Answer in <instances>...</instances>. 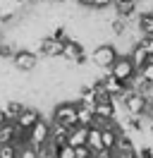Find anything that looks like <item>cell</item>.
Listing matches in <instances>:
<instances>
[{
  "instance_id": "3957f363",
  "label": "cell",
  "mask_w": 153,
  "mask_h": 158,
  "mask_svg": "<svg viewBox=\"0 0 153 158\" xmlns=\"http://www.w3.org/2000/svg\"><path fill=\"white\" fill-rule=\"evenodd\" d=\"M117 55H120V50H117V46H115V43H98V46L91 50L89 60L93 62V67L105 69V72H108V67L115 62V58H117Z\"/></svg>"
},
{
  "instance_id": "d4e9b609",
  "label": "cell",
  "mask_w": 153,
  "mask_h": 158,
  "mask_svg": "<svg viewBox=\"0 0 153 158\" xmlns=\"http://www.w3.org/2000/svg\"><path fill=\"white\" fill-rule=\"evenodd\" d=\"M136 158H153V144H143L136 148Z\"/></svg>"
},
{
  "instance_id": "7a4b0ae2",
  "label": "cell",
  "mask_w": 153,
  "mask_h": 158,
  "mask_svg": "<svg viewBox=\"0 0 153 158\" xmlns=\"http://www.w3.org/2000/svg\"><path fill=\"white\" fill-rule=\"evenodd\" d=\"M50 120L67 129L76 127V101H60V103H55L53 113H50Z\"/></svg>"
},
{
  "instance_id": "d6986e66",
  "label": "cell",
  "mask_w": 153,
  "mask_h": 158,
  "mask_svg": "<svg viewBox=\"0 0 153 158\" xmlns=\"http://www.w3.org/2000/svg\"><path fill=\"white\" fill-rule=\"evenodd\" d=\"M14 53H17V46L12 41H0V60L2 62H10Z\"/></svg>"
},
{
  "instance_id": "8992f818",
  "label": "cell",
  "mask_w": 153,
  "mask_h": 158,
  "mask_svg": "<svg viewBox=\"0 0 153 158\" xmlns=\"http://www.w3.org/2000/svg\"><path fill=\"white\" fill-rule=\"evenodd\" d=\"M48 139H50V120L43 115V118L27 132V144L36 148V146H41V144H48Z\"/></svg>"
},
{
  "instance_id": "4dcf8cb0",
  "label": "cell",
  "mask_w": 153,
  "mask_h": 158,
  "mask_svg": "<svg viewBox=\"0 0 153 158\" xmlns=\"http://www.w3.org/2000/svg\"><path fill=\"white\" fill-rule=\"evenodd\" d=\"M10 2H12V5H14V7H22V5H24V2H27V0H10Z\"/></svg>"
},
{
  "instance_id": "603a6c76",
  "label": "cell",
  "mask_w": 153,
  "mask_h": 158,
  "mask_svg": "<svg viewBox=\"0 0 153 158\" xmlns=\"http://www.w3.org/2000/svg\"><path fill=\"white\" fill-rule=\"evenodd\" d=\"M55 158H74V146H69V144L60 146L55 151Z\"/></svg>"
},
{
  "instance_id": "277c9868",
  "label": "cell",
  "mask_w": 153,
  "mask_h": 158,
  "mask_svg": "<svg viewBox=\"0 0 153 158\" xmlns=\"http://www.w3.org/2000/svg\"><path fill=\"white\" fill-rule=\"evenodd\" d=\"M108 74L115 77V79H120V81H124V84L129 86V81L136 77V67H134V62L129 60V55H117L115 62L108 67Z\"/></svg>"
},
{
  "instance_id": "44dd1931",
  "label": "cell",
  "mask_w": 153,
  "mask_h": 158,
  "mask_svg": "<svg viewBox=\"0 0 153 158\" xmlns=\"http://www.w3.org/2000/svg\"><path fill=\"white\" fill-rule=\"evenodd\" d=\"M17 151L19 146H14V144H2L0 146V158H17Z\"/></svg>"
},
{
  "instance_id": "8fae6325",
  "label": "cell",
  "mask_w": 153,
  "mask_h": 158,
  "mask_svg": "<svg viewBox=\"0 0 153 158\" xmlns=\"http://www.w3.org/2000/svg\"><path fill=\"white\" fill-rule=\"evenodd\" d=\"M67 137H69V129L67 127H62V125H55L53 120H50V144L55 148H60V146H65L67 144Z\"/></svg>"
},
{
  "instance_id": "52a82bcc",
  "label": "cell",
  "mask_w": 153,
  "mask_h": 158,
  "mask_svg": "<svg viewBox=\"0 0 153 158\" xmlns=\"http://www.w3.org/2000/svg\"><path fill=\"white\" fill-rule=\"evenodd\" d=\"M41 118H43V110H41V108H36V106H27V108L22 110V113H19V115L12 120V122H14L19 129L29 132V129L34 127V125H36Z\"/></svg>"
},
{
  "instance_id": "7402d4cb",
  "label": "cell",
  "mask_w": 153,
  "mask_h": 158,
  "mask_svg": "<svg viewBox=\"0 0 153 158\" xmlns=\"http://www.w3.org/2000/svg\"><path fill=\"white\" fill-rule=\"evenodd\" d=\"M17 158H38V156H36V148H34V146L24 144V146H19V151H17Z\"/></svg>"
},
{
  "instance_id": "f546056e",
  "label": "cell",
  "mask_w": 153,
  "mask_h": 158,
  "mask_svg": "<svg viewBox=\"0 0 153 158\" xmlns=\"http://www.w3.org/2000/svg\"><path fill=\"white\" fill-rule=\"evenodd\" d=\"M113 158H136V153H124V151H113Z\"/></svg>"
},
{
  "instance_id": "6da1fadb",
  "label": "cell",
  "mask_w": 153,
  "mask_h": 158,
  "mask_svg": "<svg viewBox=\"0 0 153 158\" xmlns=\"http://www.w3.org/2000/svg\"><path fill=\"white\" fill-rule=\"evenodd\" d=\"M120 106H122V110L127 113V115H134V118H143L146 115V110H148V98L143 96V94H139V91H124L122 96H120Z\"/></svg>"
},
{
  "instance_id": "e0dca14e",
  "label": "cell",
  "mask_w": 153,
  "mask_h": 158,
  "mask_svg": "<svg viewBox=\"0 0 153 158\" xmlns=\"http://www.w3.org/2000/svg\"><path fill=\"white\" fill-rule=\"evenodd\" d=\"M120 127H110V129H101V141H103V148H110L113 151L115 144H117V137H120Z\"/></svg>"
},
{
  "instance_id": "9a60e30c",
  "label": "cell",
  "mask_w": 153,
  "mask_h": 158,
  "mask_svg": "<svg viewBox=\"0 0 153 158\" xmlns=\"http://www.w3.org/2000/svg\"><path fill=\"white\" fill-rule=\"evenodd\" d=\"M127 55H129V60H132L134 62V67H136V72H139V69L143 67V65H146V62H148V53H146V50L141 48V46H139V43H134L132 48H129V53H127Z\"/></svg>"
},
{
  "instance_id": "7c38bea8",
  "label": "cell",
  "mask_w": 153,
  "mask_h": 158,
  "mask_svg": "<svg viewBox=\"0 0 153 158\" xmlns=\"http://www.w3.org/2000/svg\"><path fill=\"white\" fill-rule=\"evenodd\" d=\"M19 132H24V129H19L12 120H7L5 125H0V146H2V144H14V139H17Z\"/></svg>"
},
{
  "instance_id": "ac0fdd59",
  "label": "cell",
  "mask_w": 153,
  "mask_h": 158,
  "mask_svg": "<svg viewBox=\"0 0 153 158\" xmlns=\"http://www.w3.org/2000/svg\"><path fill=\"white\" fill-rule=\"evenodd\" d=\"M113 151H124V153H136V144H134V139L129 134H124L120 132V137H117V144H115Z\"/></svg>"
},
{
  "instance_id": "1f68e13d",
  "label": "cell",
  "mask_w": 153,
  "mask_h": 158,
  "mask_svg": "<svg viewBox=\"0 0 153 158\" xmlns=\"http://www.w3.org/2000/svg\"><path fill=\"white\" fill-rule=\"evenodd\" d=\"M7 122V118H5V113H2V108H0V125H5Z\"/></svg>"
},
{
  "instance_id": "5bb4252c",
  "label": "cell",
  "mask_w": 153,
  "mask_h": 158,
  "mask_svg": "<svg viewBox=\"0 0 153 158\" xmlns=\"http://www.w3.org/2000/svg\"><path fill=\"white\" fill-rule=\"evenodd\" d=\"M86 146L91 148V153L103 151V141H101V127H96V125H91V127H89V132H86Z\"/></svg>"
},
{
  "instance_id": "83f0119b",
  "label": "cell",
  "mask_w": 153,
  "mask_h": 158,
  "mask_svg": "<svg viewBox=\"0 0 153 158\" xmlns=\"http://www.w3.org/2000/svg\"><path fill=\"white\" fill-rule=\"evenodd\" d=\"M76 7H86V10H91L93 7V0H74Z\"/></svg>"
},
{
  "instance_id": "2e32d148",
  "label": "cell",
  "mask_w": 153,
  "mask_h": 158,
  "mask_svg": "<svg viewBox=\"0 0 153 158\" xmlns=\"http://www.w3.org/2000/svg\"><path fill=\"white\" fill-rule=\"evenodd\" d=\"M86 132H89V127H81V125L72 127L69 137H67V144L69 146H86Z\"/></svg>"
},
{
  "instance_id": "484cf974",
  "label": "cell",
  "mask_w": 153,
  "mask_h": 158,
  "mask_svg": "<svg viewBox=\"0 0 153 158\" xmlns=\"http://www.w3.org/2000/svg\"><path fill=\"white\" fill-rule=\"evenodd\" d=\"M74 158H93L89 146H74Z\"/></svg>"
},
{
  "instance_id": "d6a6232c",
  "label": "cell",
  "mask_w": 153,
  "mask_h": 158,
  "mask_svg": "<svg viewBox=\"0 0 153 158\" xmlns=\"http://www.w3.org/2000/svg\"><path fill=\"white\" fill-rule=\"evenodd\" d=\"M0 10H2V5H0Z\"/></svg>"
},
{
  "instance_id": "4fadbf2b",
  "label": "cell",
  "mask_w": 153,
  "mask_h": 158,
  "mask_svg": "<svg viewBox=\"0 0 153 158\" xmlns=\"http://www.w3.org/2000/svg\"><path fill=\"white\" fill-rule=\"evenodd\" d=\"M27 106H29V103H24V101H19V98H7L0 108H2V113H5V118H7V120H14Z\"/></svg>"
},
{
  "instance_id": "f1b7e54d",
  "label": "cell",
  "mask_w": 153,
  "mask_h": 158,
  "mask_svg": "<svg viewBox=\"0 0 153 158\" xmlns=\"http://www.w3.org/2000/svg\"><path fill=\"white\" fill-rule=\"evenodd\" d=\"M93 158H113V151H110V148H103V151L93 153Z\"/></svg>"
},
{
  "instance_id": "cb8c5ba5",
  "label": "cell",
  "mask_w": 153,
  "mask_h": 158,
  "mask_svg": "<svg viewBox=\"0 0 153 158\" xmlns=\"http://www.w3.org/2000/svg\"><path fill=\"white\" fill-rule=\"evenodd\" d=\"M139 46L148 53V58H153V36H141V39H139Z\"/></svg>"
},
{
  "instance_id": "9c48e42d",
  "label": "cell",
  "mask_w": 153,
  "mask_h": 158,
  "mask_svg": "<svg viewBox=\"0 0 153 158\" xmlns=\"http://www.w3.org/2000/svg\"><path fill=\"white\" fill-rule=\"evenodd\" d=\"M134 29L139 31V36H153V12H136Z\"/></svg>"
},
{
  "instance_id": "4316f807",
  "label": "cell",
  "mask_w": 153,
  "mask_h": 158,
  "mask_svg": "<svg viewBox=\"0 0 153 158\" xmlns=\"http://www.w3.org/2000/svg\"><path fill=\"white\" fill-rule=\"evenodd\" d=\"M113 5V0H93V7L91 10H108Z\"/></svg>"
},
{
  "instance_id": "30bf717a",
  "label": "cell",
  "mask_w": 153,
  "mask_h": 158,
  "mask_svg": "<svg viewBox=\"0 0 153 158\" xmlns=\"http://www.w3.org/2000/svg\"><path fill=\"white\" fill-rule=\"evenodd\" d=\"M103 86H105V91H108L113 98H120L124 91H129V86H127L124 81H120V79H115V77H110L108 72H105V77H103Z\"/></svg>"
},
{
  "instance_id": "ffe728a7",
  "label": "cell",
  "mask_w": 153,
  "mask_h": 158,
  "mask_svg": "<svg viewBox=\"0 0 153 158\" xmlns=\"http://www.w3.org/2000/svg\"><path fill=\"white\" fill-rule=\"evenodd\" d=\"M136 74H139V77H141L143 81H148V84H153V58L148 60V62H146V65H143V67L139 69Z\"/></svg>"
},
{
  "instance_id": "ba28073f",
  "label": "cell",
  "mask_w": 153,
  "mask_h": 158,
  "mask_svg": "<svg viewBox=\"0 0 153 158\" xmlns=\"http://www.w3.org/2000/svg\"><path fill=\"white\" fill-rule=\"evenodd\" d=\"M76 125H81V127L96 125L93 106H89V103H84V101H76Z\"/></svg>"
},
{
  "instance_id": "5b68a950",
  "label": "cell",
  "mask_w": 153,
  "mask_h": 158,
  "mask_svg": "<svg viewBox=\"0 0 153 158\" xmlns=\"http://www.w3.org/2000/svg\"><path fill=\"white\" fill-rule=\"evenodd\" d=\"M12 67L17 69V72H24V74H29V72H34V69L38 67V55L34 53V50H29V48H17V53L12 55Z\"/></svg>"
}]
</instances>
